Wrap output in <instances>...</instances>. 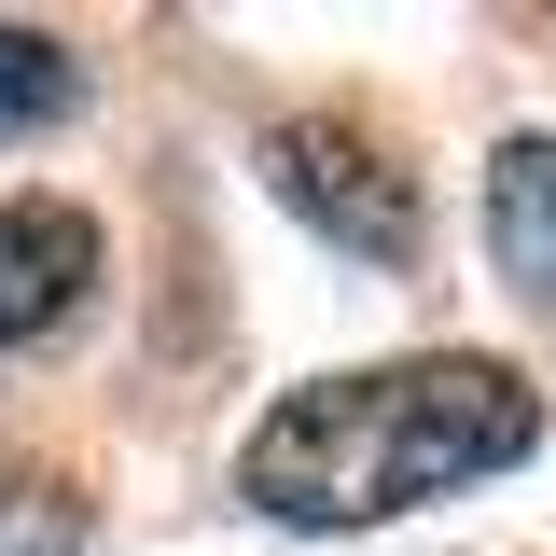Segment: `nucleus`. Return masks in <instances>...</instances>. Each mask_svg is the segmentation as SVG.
<instances>
[{
	"mask_svg": "<svg viewBox=\"0 0 556 556\" xmlns=\"http://www.w3.org/2000/svg\"><path fill=\"white\" fill-rule=\"evenodd\" d=\"M543 445V404L515 362H473V348H417V362H362V376H320L251 431L237 486L265 501L278 529H376V515H417L473 473H515Z\"/></svg>",
	"mask_w": 556,
	"mask_h": 556,
	"instance_id": "1",
	"label": "nucleus"
},
{
	"mask_svg": "<svg viewBox=\"0 0 556 556\" xmlns=\"http://www.w3.org/2000/svg\"><path fill=\"white\" fill-rule=\"evenodd\" d=\"M265 181L292 223H320L334 251H362V265H417V181L390 167V139H362L348 112H292V126H265Z\"/></svg>",
	"mask_w": 556,
	"mask_h": 556,
	"instance_id": "2",
	"label": "nucleus"
},
{
	"mask_svg": "<svg viewBox=\"0 0 556 556\" xmlns=\"http://www.w3.org/2000/svg\"><path fill=\"white\" fill-rule=\"evenodd\" d=\"M84 292H98V223L56 208V195H14L0 208V348L56 334Z\"/></svg>",
	"mask_w": 556,
	"mask_h": 556,
	"instance_id": "3",
	"label": "nucleus"
},
{
	"mask_svg": "<svg viewBox=\"0 0 556 556\" xmlns=\"http://www.w3.org/2000/svg\"><path fill=\"white\" fill-rule=\"evenodd\" d=\"M486 251H501V278L556 320V139H501V153H486Z\"/></svg>",
	"mask_w": 556,
	"mask_h": 556,
	"instance_id": "4",
	"label": "nucleus"
},
{
	"mask_svg": "<svg viewBox=\"0 0 556 556\" xmlns=\"http://www.w3.org/2000/svg\"><path fill=\"white\" fill-rule=\"evenodd\" d=\"M70 98H84L70 42H42V28H0V139H42Z\"/></svg>",
	"mask_w": 556,
	"mask_h": 556,
	"instance_id": "5",
	"label": "nucleus"
},
{
	"mask_svg": "<svg viewBox=\"0 0 556 556\" xmlns=\"http://www.w3.org/2000/svg\"><path fill=\"white\" fill-rule=\"evenodd\" d=\"M0 556H84V501L42 473H0Z\"/></svg>",
	"mask_w": 556,
	"mask_h": 556,
	"instance_id": "6",
	"label": "nucleus"
}]
</instances>
